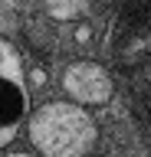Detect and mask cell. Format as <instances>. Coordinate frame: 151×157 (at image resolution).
<instances>
[{
	"instance_id": "cell-3",
	"label": "cell",
	"mask_w": 151,
	"mask_h": 157,
	"mask_svg": "<svg viewBox=\"0 0 151 157\" xmlns=\"http://www.w3.org/2000/svg\"><path fill=\"white\" fill-rule=\"evenodd\" d=\"M23 108H26V95L20 88L17 69L0 72V128H13L23 118Z\"/></svg>"
},
{
	"instance_id": "cell-6",
	"label": "cell",
	"mask_w": 151,
	"mask_h": 157,
	"mask_svg": "<svg viewBox=\"0 0 151 157\" xmlns=\"http://www.w3.org/2000/svg\"><path fill=\"white\" fill-rule=\"evenodd\" d=\"M3 157H40V154H26V151H10V154H3Z\"/></svg>"
},
{
	"instance_id": "cell-4",
	"label": "cell",
	"mask_w": 151,
	"mask_h": 157,
	"mask_svg": "<svg viewBox=\"0 0 151 157\" xmlns=\"http://www.w3.org/2000/svg\"><path fill=\"white\" fill-rule=\"evenodd\" d=\"M30 78L36 82V85H43V82H46V72H43V69H33V72H30Z\"/></svg>"
},
{
	"instance_id": "cell-2",
	"label": "cell",
	"mask_w": 151,
	"mask_h": 157,
	"mask_svg": "<svg viewBox=\"0 0 151 157\" xmlns=\"http://www.w3.org/2000/svg\"><path fill=\"white\" fill-rule=\"evenodd\" d=\"M62 92L69 95V101L82 108H99V105H109L112 95H115V78L92 59H79L66 66L62 72Z\"/></svg>"
},
{
	"instance_id": "cell-5",
	"label": "cell",
	"mask_w": 151,
	"mask_h": 157,
	"mask_svg": "<svg viewBox=\"0 0 151 157\" xmlns=\"http://www.w3.org/2000/svg\"><path fill=\"white\" fill-rule=\"evenodd\" d=\"M76 39H79V43H85V39H89V26H79V29H76Z\"/></svg>"
},
{
	"instance_id": "cell-1",
	"label": "cell",
	"mask_w": 151,
	"mask_h": 157,
	"mask_svg": "<svg viewBox=\"0 0 151 157\" xmlns=\"http://www.w3.org/2000/svg\"><path fill=\"white\" fill-rule=\"evenodd\" d=\"M26 137L40 157H89L99 141V124L76 101H46L30 115Z\"/></svg>"
}]
</instances>
